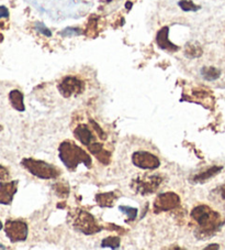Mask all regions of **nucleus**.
<instances>
[{"label": "nucleus", "instance_id": "f257e3e1", "mask_svg": "<svg viewBox=\"0 0 225 250\" xmlns=\"http://www.w3.org/2000/svg\"><path fill=\"white\" fill-rule=\"evenodd\" d=\"M191 217L201 228L202 234L210 237L216 230H219L225 223V219L221 216V214L207 205L196 206L191 210Z\"/></svg>", "mask_w": 225, "mask_h": 250}, {"label": "nucleus", "instance_id": "f03ea898", "mask_svg": "<svg viewBox=\"0 0 225 250\" xmlns=\"http://www.w3.org/2000/svg\"><path fill=\"white\" fill-rule=\"evenodd\" d=\"M59 159L64 166L69 170H75L78 165L84 163L86 167H90L93 165L92 157L75 144L69 141H64L59 146Z\"/></svg>", "mask_w": 225, "mask_h": 250}, {"label": "nucleus", "instance_id": "7ed1b4c3", "mask_svg": "<svg viewBox=\"0 0 225 250\" xmlns=\"http://www.w3.org/2000/svg\"><path fill=\"white\" fill-rule=\"evenodd\" d=\"M21 165L27 169L30 173L43 180L55 179L59 175V171L54 166L49 165L45 161L36 160L32 158H25L21 161Z\"/></svg>", "mask_w": 225, "mask_h": 250}, {"label": "nucleus", "instance_id": "20e7f679", "mask_svg": "<svg viewBox=\"0 0 225 250\" xmlns=\"http://www.w3.org/2000/svg\"><path fill=\"white\" fill-rule=\"evenodd\" d=\"M162 182L163 178L161 175H145L143 178H136L133 180L131 187L136 193L147 195V194H152L156 191Z\"/></svg>", "mask_w": 225, "mask_h": 250}, {"label": "nucleus", "instance_id": "39448f33", "mask_svg": "<svg viewBox=\"0 0 225 250\" xmlns=\"http://www.w3.org/2000/svg\"><path fill=\"white\" fill-rule=\"evenodd\" d=\"M5 232L11 243H20L28 238V225L22 221L8 219L5 224Z\"/></svg>", "mask_w": 225, "mask_h": 250}, {"label": "nucleus", "instance_id": "423d86ee", "mask_svg": "<svg viewBox=\"0 0 225 250\" xmlns=\"http://www.w3.org/2000/svg\"><path fill=\"white\" fill-rule=\"evenodd\" d=\"M74 225L85 235H93L101 230V227L98 226L93 215L85 210H79Z\"/></svg>", "mask_w": 225, "mask_h": 250}, {"label": "nucleus", "instance_id": "0eeeda50", "mask_svg": "<svg viewBox=\"0 0 225 250\" xmlns=\"http://www.w3.org/2000/svg\"><path fill=\"white\" fill-rule=\"evenodd\" d=\"M180 204V198L174 192L161 193L156 197L154 203L155 212H167V210L175 209Z\"/></svg>", "mask_w": 225, "mask_h": 250}, {"label": "nucleus", "instance_id": "6e6552de", "mask_svg": "<svg viewBox=\"0 0 225 250\" xmlns=\"http://www.w3.org/2000/svg\"><path fill=\"white\" fill-rule=\"evenodd\" d=\"M132 163L135 167L144 170H155L161 166L159 159L147 151H137L133 153Z\"/></svg>", "mask_w": 225, "mask_h": 250}, {"label": "nucleus", "instance_id": "1a4fd4ad", "mask_svg": "<svg viewBox=\"0 0 225 250\" xmlns=\"http://www.w3.org/2000/svg\"><path fill=\"white\" fill-rule=\"evenodd\" d=\"M58 90L64 97H71L73 95H78L83 92L84 83L76 76H66L59 83Z\"/></svg>", "mask_w": 225, "mask_h": 250}, {"label": "nucleus", "instance_id": "9d476101", "mask_svg": "<svg viewBox=\"0 0 225 250\" xmlns=\"http://www.w3.org/2000/svg\"><path fill=\"white\" fill-rule=\"evenodd\" d=\"M18 191V181L0 183V204L10 205Z\"/></svg>", "mask_w": 225, "mask_h": 250}, {"label": "nucleus", "instance_id": "9b49d317", "mask_svg": "<svg viewBox=\"0 0 225 250\" xmlns=\"http://www.w3.org/2000/svg\"><path fill=\"white\" fill-rule=\"evenodd\" d=\"M74 133H75V137L77 139L86 146H89L90 145H93L94 142H96L93 131L90 130V128L85 124L78 125V127L75 129Z\"/></svg>", "mask_w": 225, "mask_h": 250}, {"label": "nucleus", "instance_id": "f8f14e48", "mask_svg": "<svg viewBox=\"0 0 225 250\" xmlns=\"http://www.w3.org/2000/svg\"><path fill=\"white\" fill-rule=\"evenodd\" d=\"M168 32H169V28L168 27H164L163 29L159 30L156 36L157 45L162 50L168 51V52H175L179 47L169 41V39H168Z\"/></svg>", "mask_w": 225, "mask_h": 250}, {"label": "nucleus", "instance_id": "ddd939ff", "mask_svg": "<svg viewBox=\"0 0 225 250\" xmlns=\"http://www.w3.org/2000/svg\"><path fill=\"white\" fill-rule=\"evenodd\" d=\"M118 195L115 192H108V193H99L96 195V201L101 208H112Z\"/></svg>", "mask_w": 225, "mask_h": 250}, {"label": "nucleus", "instance_id": "4468645a", "mask_svg": "<svg viewBox=\"0 0 225 250\" xmlns=\"http://www.w3.org/2000/svg\"><path fill=\"white\" fill-rule=\"evenodd\" d=\"M222 170H223V167H219V166L211 167L210 169H207L206 171L202 172V173H199V174L194 176V178L192 179V182H194V183L206 182V181H207L211 178H213V176H215L216 174L220 173V172Z\"/></svg>", "mask_w": 225, "mask_h": 250}, {"label": "nucleus", "instance_id": "2eb2a0df", "mask_svg": "<svg viewBox=\"0 0 225 250\" xmlns=\"http://www.w3.org/2000/svg\"><path fill=\"white\" fill-rule=\"evenodd\" d=\"M23 98H24L23 94L18 89H14L9 93L10 104L16 110H18V111H24L25 110Z\"/></svg>", "mask_w": 225, "mask_h": 250}, {"label": "nucleus", "instance_id": "dca6fc26", "mask_svg": "<svg viewBox=\"0 0 225 250\" xmlns=\"http://www.w3.org/2000/svg\"><path fill=\"white\" fill-rule=\"evenodd\" d=\"M201 75L206 81H215L221 76V71L214 66H205L201 68Z\"/></svg>", "mask_w": 225, "mask_h": 250}, {"label": "nucleus", "instance_id": "f3484780", "mask_svg": "<svg viewBox=\"0 0 225 250\" xmlns=\"http://www.w3.org/2000/svg\"><path fill=\"white\" fill-rule=\"evenodd\" d=\"M201 54H202V50L198 44H191V43H190V44L186 46V55H187V57L194 59V58H199Z\"/></svg>", "mask_w": 225, "mask_h": 250}, {"label": "nucleus", "instance_id": "a211bd4d", "mask_svg": "<svg viewBox=\"0 0 225 250\" xmlns=\"http://www.w3.org/2000/svg\"><path fill=\"white\" fill-rule=\"evenodd\" d=\"M120 238L119 237H115V236H109L107 237L106 239L102 240L101 246L102 247H109L111 249H116L120 247Z\"/></svg>", "mask_w": 225, "mask_h": 250}, {"label": "nucleus", "instance_id": "6ab92c4d", "mask_svg": "<svg viewBox=\"0 0 225 250\" xmlns=\"http://www.w3.org/2000/svg\"><path fill=\"white\" fill-rule=\"evenodd\" d=\"M119 208H120L121 212L127 215L130 221H134V219H135V218L137 217L138 210H137V208H130V206L122 205V206H120Z\"/></svg>", "mask_w": 225, "mask_h": 250}, {"label": "nucleus", "instance_id": "aec40b11", "mask_svg": "<svg viewBox=\"0 0 225 250\" xmlns=\"http://www.w3.org/2000/svg\"><path fill=\"white\" fill-rule=\"evenodd\" d=\"M178 5L184 11H197L200 9V7L194 5L191 0H180Z\"/></svg>", "mask_w": 225, "mask_h": 250}, {"label": "nucleus", "instance_id": "412c9836", "mask_svg": "<svg viewBox=\"0 0 225 250\" xmlns=\"http://www.w3.org/2000/svg\"><path fill=\"white\" fill-rule=\"evenodd\" d=\"M63 37H72V36H79L81 34V30L78 28H66L60 32Z\"/></svg>", "mask_w": 225, "mask_h": 250}, {"label": "nucleus", "instance_id": "4be33fe9", "mask_svg": "<svg viewBox=\"0 0 225 250\" xmlns=\"http://www.w3.org/2000/svg\"><path fill=\"white\" fill-rule=\"evenodd\" d=\"M55 191L57 192V194L58 195H60V196H66L67 194L69 193V188H68V187L67 185H64V184H57L55 187Z\"/></svg>", "mask_w": 225, "mask_h": 250}, {"label": "nucleus", "instance_id": "5701e85b", "mask_svg": "<svg viewBox=\"0 0 225 250\" xmlns=\"http://www.w3.org/2000/svg\"><path fill=\"white\" fill-rule=\"evenodd\" d=\"M36 28H37V30H38V32L43 34V36H46V37H51L52 36L51 30L47 29L43 23H37L36 24Z\"/></svg>", "mask_w": 225, "mask_h": 250}, {"label": "nucleus", "instance_id": "b1692460", "mask_svg": "<svg viewBox=\"0 0 225 250\" xmlns=\"http://www.w3.org/2000/svg\"><path fill=\"white\" fill-rule=\"evenodd\" d=\"M90 124H92V126H93V128L94 129V131H96L97 133H98V136L101 138V139L103 140L106 138V135H105V131L102 130V129L100 128V126H99V125L96 123V122H94V120H90Z\"/></svg>", "mask_w": 225, "mask_h": 250}, {"label": "nucleus", "instance_id": "393cba45", "mask_svg": "<svg viewBox=\"0 0 225 250\" xmlns=\"http://www.w3.org/2000/svg\"><path fill=\"white\" fill-rule=\"evenodd\" d=\"M9 178V171L7 167L0 165V181H6Z\"/></svg>", "mask_w": 225, "mask_h": 250}, {"label": "nucleus", "instance_id": "a878e982", "mask_svg": "<svg viewBox=\"0 0 225 250\" xmlns=\"http://www.w3.org/2000/svg\"><path fill=\"white\" fill-rule=\"evenodd\" d=\"M9 17V11L6 7L0 6V18H8Z\"/></svg>", "mask_w": 225, "mask_h": 250}, {"label": "nucleus", "instance_id": "bb28decb", "mask_svg": "<svg viewBox=\"0 0 225 250\" xmlns=\"http://www.w3.org/2000/svg\"><path fill=\"white\" fill-rule=\"evenodd\" d=\"M219 248H220L219 245L213 244V245H211V246H207V247H206V249H219Z\"/></svg>", "mask_w": 225, "mask_h": 250}, {"label": "nucleus", "instance_id": "cd10ccee", "mask_svg": "<svg viewBox=\"0 0 225 250\" xmlns=\"http://www.w3.org/2000/svg\"><path fill=\"white\" fill-rule=\"evenodd\" d=\"M221 196L225 200V184L223 185L222 188H221Z\"/></svg>", "mask_w": 225, "mask_h": 250}, {"label": "nucleus", "instance_id": "c85d7f7f", "mask_svg": "<svg viewBox=\"0 0 225 250\" xmlns=\"http://www.w3.org/2000/svg\"><path fill=\"white\" fill-rule=\"evenodd\" d=\"M131 7H132V3L130 2V1H128L127 2V8H128V9H130V8H131Z\"/></svg>", "mask_w": 225, "mask_h": 250}, {"label": "nucleus", "instance_id": "c756f323", "mask_svg": "<svg viewBox=\"0 0 225 250\" xmlns=\"http://www.w3.org/2000/svg\"><path fill=\"white\" fill-rule=\"evenodd\" d=\"M6 247H5V246H2L1 244H0V249H5Z\"/></svg>", "mask_w": 225, "mask_h": 250}, {"label": "nucleus", "instance_id": "7c9ffc66", "mask_svg": "<svg viewBox=\"0 0 225 250\" xmlns=\"http://www.w3.org/2000/svg\"><path fill=\"white\" fill-rule=\"evenodd\" d=\"M2 227H3V226H2V223H1V222H0V230H1V229H2Z\"/></svg>", "mask_w": 225, "mask_h": 250}]
</instances>
